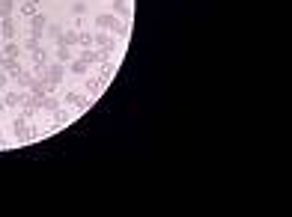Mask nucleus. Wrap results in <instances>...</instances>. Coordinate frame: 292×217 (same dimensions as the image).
Listing matches in <instances>:
<instances>
[{
	"instance_id": "nucleus-1",
	"label": "nucleus",
	"mask_w": 292,
	"mask_h": 217,
	"mask_svg": "<svg viewBox=\"0 0 292 217\" xmlns=\"http://www.w3.org/2000/svg\"><path fill=\"white\" fill-rule=\"evenodd\" d=\"M63 104H66V107H78V113H84V110L93 104V98H90V95L84 98V93H78V90H66V93H63Z\"/></svg>"
},
{
	"instance_id": "nucleus-2",
	"label": "nucleus",
	"mask_w": 292,
	"mask_h": 217,
	"mask_svg": "<svg viewBox=\"0 0 292 217\" xmlns=\"http://www.w3.org/2000/svg\"><path fill=\"white\" fill-rule=\"evenodd\" d=\"M15 36H18V21H15L12 15H3V18H0V39L9 42V39H15Z\"/></svg>"
},
{
	"instance_id": "nucleus-3",
	"label": "nucleus",
	"mask_w": 292,
	"mask_h": 217,
	"mask_svg": "<svg viewBox=\"0 0 292 217\" xmlns=\"http://www.w3.org/2000/svg\"><path fill=\"white\" fill-rule=\"evenodd\" d=\"M63 78H66V65L63 62H48L45 65V81H51V84H63Z\"/></svg>"
},
{
	"instance_id": "nucleus-4",
	"label": "nucleus",
	"mask_w": 292,
	"mask_h": 217,
	"mask_svg": "<svg viewBox=\"0 0 292 217\" xmlns=\"http://www.w3.org/2000/svg\"><path fill=\"white\" fill-rule=\"evenodd\" d=\"M101 93H104V81H101V78H90V75H87V78H84V95H90V98L96 101Z\"/></svg>"
},
{
	"instance_id": "nucleus-5",
	"label": "nucleus",
	"mask_w": 292,
	"mask_h": 217,
	"mask_svg": "<svg viewBox=\"0 0 292 217\" xmlns=\"http://www.w3.org/2000/svg\"><path fill=\"white\" fill-rule=\"evenodd\" d=\"M51 119H54V122H51V131H57V128H63V125L75 122V113L60 107V110H54V113H51Z\"/></svg>"
},
{
	"instance_id": "nucleus-6",
	"label": "nucleus",
	"mask_w": 292,
	"mask_h": 217,
	"mask_svg": "<svg viewBox=\"0 0 292 217\" xmlns=\"http://www.w3.org/2000/svg\"><path fill=\"white\" fill-rule=\"evenodd\" d=\"M93 45H101L104 51H113V48H116V39H113L107 30H96L93 33Z\"/></svg>"
},
{
	"instance_id": "nucleus-7",
	"label": "nucleus",
	"mask_w": 292,
	"mask_h": 217,
	"mask_svg": "<svg viewBox=\"0 0 292 217\" xmlns=\"http://www.w3.org/2000/svg\"><path fill=\"white\" fill-rule=\"evenodd\" d=\"M110 12H113V15H123V21H131L129 0H110Z\"/></svg>"
},
{
	"instance_id": "nucleus-8",
	"label": "nucleus",
	"mask_w": 292,
	"mask_h": 217,
	"mask_svg": "<svg viewBox=\"0 0 292 217\" xmlns=\"http://www.w3.org/2000/svg\"><path fill=\"white\" fill-rule=\"evenodd\" d=\"M3 104H6V107H21V104H24V90H9V93H3Z\"/></svg>"
},
{
	"instance_id": "nucleus-9",
	"label": "nucleus",
	"mask_w": 292,
	"mask_h": 217,
	"mask_svg": "<svg viewBox=\"0 0 292 217\" xmlns=\"http://www.w3.org/2000/svg\"><path fill=\"white\" fill-rule=\"evenodd\" d=\"M0 54H3V57H21V54H24V48H21L15 39H9V42H3V45H0Z\"/></svg>"
},
{
	"instance_id": "nucleus-10",
	"label": "nucleus",
	"mask_w": 292,
	"mask_h": 217,
	"mask_svg": "<svg viewBox=\"0 0 292 217\" xmlns=\"http://www.w3.org/2000/svg\"><path fill=\"white\" fill-rule=\"evenodd\" d=\"M66 71H72V75H78V78H87V75H90V65H87L84 60H78V57H75V60L66 65Z\"/></svg>"
},
{
	"instance_id": "nucleus-11",
	"label": "nucleus",
	"mask_w": 292,
	"mask_h": 217,
	"mask_svg": "<svg viewBox=\"0 0 292 217\" xmlns=\"http://www.w3.org/2000/svg\"><path fill=\"white\" fill-rule=\"evenodd\" d=\"M39 110H42V113H54V110H60V98H54V95H42Z\"/></svg>"
},
{
	"instance_id": "nucleus-12",
	"label": "nucleus",
	"mask_w": 292,
	"mask_h": 217,
	"mask_svg": "<svg viewBox=\"0 0 292 217\" xmlns=\"http://www.w3.org/2000/svg\"><path fill=\"white\" fill-rule=\"evenodd\" d=\"M113 12H98L96 15V30H110V24H113Z\"/></svg>"
},
{
	"instance_id": "nucleus-13",
	"label": "nucleus",
	"mask_w": 292,
	"mask_h": 217,
	"mask_svg": "<svg viewBox=\"0 0 292 217\" xmlns=\"http://www.w3.org/2000/svg\"><path fill=\"white\" fill-rule=\"evenodd\" d=\"M57 45H66V48H75L78 45V30H69V33H60Z\"/></svg>"
},
{
	"instance_id": "nucleus-14",
	"label": "nucleus",
	"mask_w": 292,
	"mask_h": 217,
	"mask_svg": "<svg viewBox=\"0 0 292 217\" xmlns=\"http://www.w3.org/2000/svg\"><path fill=\"white\" fill-rule=\"evenodd\" d=\"M54 57H57V62H63V65H69V62L75 60L72 48H66V45H60V48H57V54H54Z\"/></svg>"
},
{
	"instance_id": "nucleus-15",
	"label": "nucleus",
	"mask_w": 292,
	"mask_h": 217,
	"mask_svg": "<svg viewBox=\"0 0 292 217\" xmlns=\"http://www.w3.org/2000/svg\"><path fill=\"white\" fill-rule=\"evenodd\" d=\"M60 24H54V21H48V27H45V36H48V39H54V42H57V39H60Z\"/></svg>"
},
{
	"instance_id": "nucleus-16",
	"label": "nucleus",
	"mask_w": 292,
	"mask_h": 217,
	"mask_svg": "<svg viewBox=\"0 0 292 217\" xmlns=\"http://www.w3.org/2000/svg\"><path fill=\"white\" fill-rule=\"evenodd\" d=\"M18 6V0H0V15H12Z\"/></svg>"
},
{
	"instance_id": "nucleus-17",
	"label": "nucleus",
	"mask_w": 292,
	"mask_h": 217,
	"mask_svg": "<svg viewBox=\"0 0 292 217\" xmlns=\"http://www.w3.org/2000/svg\"><path fill=\"white\" fill-rule=\"evenodd\" d=\"M78 45L81 48H93V33H78Z\"/></svg>"
},
{
	"instance_id": "nucleus-18",
	"label": "nucleus",
	"mask_w": 292,
	"mask_h": 217,
	"mask_svg": "<svg viewBox=\"0 0 292 217\" xmlns=\"http://www.w3.org/2000/svg\"><path fill=\"white\" fill-rule=\"evenodd\" d=\"M72 12H75V15L81 18V15L87 12V3H84V0H78V3H72Z\"/></svg>"
},
{
	"instance_id": "nucleus-19",
	"label": "nucleus",
	"mask_w": 292,
	"mask_h": 217,
	"mask_svg": "<svg viewBox=\"0 0 292 217\" xmlns=\"http://www.w3.org/2000/svg\"><path fill=\"white\" fill-rule=\"evenodd\" d=\"M9 81H12V78H9V75L0 68V90H6V87H9Z\"/></svg>"
},
{
	"instance_id": "nucleus-20",
	"label": "nucleus",
	"mask_w": 292,
	"mask_h": 217,
	"mask_svg": "<svg viewBox=\"0 0 292 217\" xmlns=\"http://www.w3.org/2000/svg\"><path fill=\"white\" fill-rule=\"evenodd\" d=\"M0 146H6V134H3V128H0Z\"/></svg>"
},
{
	"instance_id": "nucleus-21",
	"label": "nucleus",
	"mask_w": 292,
	"mask_h": 217,
	"mask_svg": "<svg viewBox=\"0 0 292 217\" xmlns=\"http://www.w3.org/2000/svg\"><path fill=\"white\" fill-rule=\"evenodd\" d=\"M3 110H6V104H3V98H0V113H3Z\"/></svg>"
},
{
	"instance_id": "nucleus-22",
	"label": "nucleus",
	"mask_w": 292,
	"mask_h": 217,
	"mask_svg": "<svg viewBox=\"0 0 292 217\" xmlns=\"http://www.w3.org/2000/svg\"><path fill=\"white\" fill-rule=\"evenodd\" d=\"M0 45H3V39H0Z\"/></svg>"
},
{
	"instance_id": "nucleus-23",
	"label": "nucleus",
	"mask_w": 292,
	"mask_h": 217,
	"mask_svg": "<svg viewBox=\"0 0 292 217\" xmlns=\"http://www.w3.org/2000/svg\"><path fill=\"white\" fill-rule=\"evenodd\" d=\"M0 18H3V15H0Z\"/></svg>"
}]
</instances>
